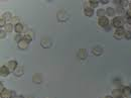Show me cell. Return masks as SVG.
I'll use <instances>...</instances> for the list:
<instances>
[{
	"label": "cell",
	"mask_w": 131,
	"mask_h": 98,
	"mask_svg": "<svg viewBox=\"0 0 131 98\" xmlns=\"http://www.w3.org/2000/svg\"><path fill=\"white\" fill-rule=\"evenodd\" d=\"M112 24L114 27L116 28H120V27H123L124 25V19L121 17V16H117L115 18H113L112 20Z\"/></svg>",
	"instance_id": "cell-1"
},
{
	"label": "cell",
	"mask_w": 131,
	"mask_h": 98,
	"mask_svg": "<svg viewBox=\"0 0 131 98\" xmlns=\"http://www.w3.org/2000/svg\"><path fill=\"white\" fill-rule=\"evenodd\" d=\"M57 18L60 22H65L68 20L69 18V14L66 12L65 10H60L58 13H57Z\"/></svg>",
	"instance_id": "cell-2"
},
{
	"label": "cell",
	"mask_w": 131,
	"mask_h": 98,
	"mask_svg": "<svg viewBox=\"0 0 131 98\" xmlns=\"http://www.w3.org/2000/svg\"><path fill=\"white\" fill-rule=\"evenodd\" d=\"M98 24H99L101 27L107 28V26L109 25V19H108V17H106V16L100 17V18L98 19Z\"/></svg>",
	"instance_id": "cell-3"
},
{
	"label": "cell",
	"mask_w": 131,
	"mask_h": 98,
	"mask_svg": "<svg viewBox=\"0 0 131 98\" xmlns=\"http://www.w3.org/2000/svg\"><path fill=\"white\" fill-rule=\"evenodd\" d=\"M40 46H41L43 49H49V48H51V47H52V41H51V38H49V37H43V38L41 40V42H40Z\"/></svg>",
	"instance_id": "cell-4"
},
{
	"label": "cell",
	"mask_w": 131,
	"mask_h": 98,
	"mask_svg": "<svg viewBox=\"0 0 131 98\" xmlns=\"http://www.w3.org/2000/svg\"><path fill=\"white\" fill-rule=\"evenodd\" d=\"M77 56L80 60H85L87 57H88V53L86 51V49H80L77 53Z\"/></svg>",
	"instance_id": "cell-5"
},
{
	"label": "cell",
	"mask_w": 131,
	"mask_h": 98,
	"mask_svg": "<svg viewBox=\"0 0 131 98\" xmlns=\"http://www.w3.org/2000/svg\"><path fill=\"white\" fill-rule=\"evenodd\" d=\"M125 34V29L124 27H120V28H116V31H115V34H114V37L116 38H121L123 37Z\"/></svg>",
	"instance_id": "cell-6"
},
{
	"label": "cell",
	"mask_w": 131,
	"mask_h": 98,
	"mask_svg": "<svg viewBox=\"0 0 131 98\" xmlns=\"http://www.w3.org/2000/svg\"><path fill=\"white\" fill-rule=\"evenodd\" d=\"M7 67H8V69H9L10 72H14L15 69L18 67V64H17L16 61H9L8 64H7Z\"/></svg>",
	"instance_id": "cell-7"
},
{
	"label": "cell",
	"mask_w": 131,
	"mask_h": 98,
	"mask_svg": "<svg viewBox=\"0 0 131 98\" xmlns=\"http://www.w3.org/2000/svg\"><path fill=\"white\" fill-rule=\"evenodd\" d=\"M42 80H43L42 76L40 74H38V73H36V74H34L32 76V82L35 83V84H40L42 82Z\"/></svg>",
	"instance_id": "cell-8"
},
{
	"label": "cell",
	"mask_w": 131,
	"mask_h": 98,
	"mask_svg": "<svg viewBox=\"0 0 131 98\" xmlns=\"http://www.w3.org/2000/svg\"><path fill=\"white\" fill-rule=\"evenodd\" d=\"M28 45H29V43L23 38V40H21V41L18 43V48H19L20 50H26V49L28 48Z\"/></svg>",
	"instance_id": "cell-9"
},
{
	"label": "cell",
	"mask_w": 131,
	"mask_h": 98,
	"mask_svg": "<svg viewBox=\"0 0 131 98\" xmlns=\"http://www.w3.org/2000/svg\"><path fill=\"white\" fill-rule=\"evenodd\" d=\"M9 72H10V71H9V69H8L7 66H1V68H0V75H1L2 77L8 76Z\"/></svg>",
	"instance_id": "cell-10"
},
{
	"label": "cell",
	"mask_w": 131,
	"mask_h": 98,
	"mask_svg": "<svg viewBox=\"0 0 131 98\" xmlns=\"http://www.w3.org/2000/svg\"><path fill=\"white\" fill-rule=\"evenodd\" d=\"M12 92L10 91V90H7V89H5L4 91H2L1 93H0V97L1 98H12Z\"/></svg>",
	"instance_id": "cell-11"
},
{
	"label": "cell",
	"mask_w": 131,
	"mask_h": 98,
	"mask_svg": "<svg viewBox=\"0 0 131 98\" xmlns=\"http://www.w3.org/2000/svg\"><path fill=\"white\" fill-rule=\"evenodd\" d=\"M92 53H93L95 56H101V55L103 54V49H102L101 47L97 46V47H95V48L92 50Z\"/></svg>",
	"instance_id": "cell-12"
},
{
	"label": "cell",
	"mask_w": 131,
	"mask_h": 98,
	"mask_svg": "<svg viewBox=\"0 0 131 98\" xmlns=\"http://www.w3.org/2000/svg\"><path fill=\"white\" fill-rule=\"evenodd\" d=\"M112 97L113 98H122V90L121 89H115L112 91Z\"/></svg>",
	"instance_id": "cell-13"
},
{
	"label": "cell",
	"mask_w": 131,
	"mask_h": 98,
	"mask_svg": "<svg viewBox=\"0 0 131 98\" xmlns=\"http://www.w3.org/2000/svg\"><path fill=\"white\" fill-rule=\"evenodd\" d=\"M122 95H123V96H125V97L130 96L131 95V88L129 87V86H125V87H123V89H122Z\"/></svg>",
	"instance_id": "cell-14"
},
{
	"label": "cell",
	"mask_w": 131,
	"mask_h": 98,
	"mask_svg": "<svg viewBox=\"0 0 131 98\" xmlns=\"http://www.w3.org/2000/svg\"><path fill=\"white\" fill-rule=\"evenodd\" d=\"M84 13H85V15H86V16L91 17V16L94 14V10H93L91 7H89V6H86V7H85V9H84Z\"/></svg>",
	"instance_id": "cell-15"
},
{
	"label": "cell",
	"mask_w": 131,
	"mask_h": 98,
	"mask_svg": "<svg viewBox=\"0 0 131 98\" xmlns=\"http://www.w3.org/2000/svg\"><path fill=\"white\" fill-rule=\"evenodd\" d=\"M23 38H24L25 41H27L28 43H30V42L33 40V33H32V31H28V32H26V33L23 35Z\"/></svg>",
	"instance_id": "cell-16"
},
{
	"label": "cell",
	"mask_w": 131,
	"mask_h": 98,
	"mask_svg": "<svg viewBox=\"0 0 131 98\" xmlns=\"http://www.w3.org/2000/svg\"><path fill=\"white\" fill-rule=\"evenodd\" d=\"M14 74H15V76H18V77L22 76V75L24 74V70H23V68H22L21 66H18V67L15 69Z\"/></svg>",
	"instance_id": "cell-17"
},
{
	"label": "cell",
	"mask_w": 131,
	"mask_h": 98,
	"mask_svg": "<svg viewBox=\"0 0 131 98\" xmlns=\"http://www.w3.org/2000/svg\"><path fill=\"white\" fill-rule=\"evenodd\" d=\"M14 30L16 33H21L23 31V25L21 23H18L16 25H14Z\"/></svg>",
	"instance_id": "cell-18"
},
{
	"label": "cell",
	"mask_w": 131,
	"mask_h": 98,
	"mask_svg": "<svg viewBox=\"0 0 131 98\" xmlns=\"http://www.w3.org/2000/svg\"><path fill=\"white\" fill-rule=\"evenodd\" d=\"M13 16H12V14L10 13V12H5V13H3L2 14V16H1V18H3L4 20H11V18H12Z\"/></svg>",
	"instance_id": "cell-19"
},
{
	"label": "cell",
	"mask_w": 131,
	"mask_h": 98,
	"mask_svg": "<svg viewBox=\"0 0 131 98\" xmlns=\"http://www.w3.org/2000/svg\"><path fill=\"white\" fill-rule=\"evenodd\" d=\"M106 14H107L108 16H110V17L114 16V14H115V9L112 8V7H108V8L106 9Z\"/></svg>",
	"instance_id": "cell-20"
},
{
	"label": "cell",
	"mask_w": 131,
	"mask_h": 98,
	"mask_svg": "<svg viewBox=\"0 0 131 98\" xmlns=\"http://www.w3.org/2000/svg\"><path fill=\"white\" fill-rule=\"evenodd\" d=\"M98 3H99L98 0H90L89 1V7H91L92 9L93 8H96L98 6Z\"/></svg>",
	"instance_id": "cell-21"
},
{
	"label": "cell",
	"mask_w": 131,
	"mask_h": 98,
	"mask_svg": "<svg viewBox=\"0 0 131 98\" xmlns=\"http://www.w3.org/2000/svg\"><path fill=\"white\" fill-rule=\"evenodd\" d=\"M105 14H106V10H105V9L100 8V9H98V10H97V15H98V17H99V18H100V17H104V16H105Z\"/></svg>",
	"instance_id": "cell-22"
},
{
	"label": "cell",
	"mask_w": 131,
	"mask_h": 98,
	"mask_svg": "<svg viewBox=\"0 0 131 98\" xmlns=\"http://www.w3.org/2000/svg\"><path fill=\"white\" fill-rule=\"evenodd\" d=\"M4 30H5L6 32H11V31L13 30V24L7 23V24L4 26Z\"/></svg>",
	"instance_id": "cell-23"
},
{
	"label": "cell",
	"mask_w": 131,
	"mask_h": 98,
	"mask_svg": "<svg viewBox=\"0 0 131 98\" xmlns=\"http://www.w3.org/2000/svg\"><path fill=\"white\" fill-rule=\"evenodd\" d=\"M10 23H11V24H13V25H16V24L20 23V22H19V17H17V16H13V17L11 18V20H10Z\"/></svg>",
	"instance_id": "cell-24"
},
{
	"label": "cell",
	"mask_w": 131,
	"mask_h": 98,
	"mask_svg": "<svg viewBox=\"0 0 131 98\" xmlns=\"http://www.w3.org/2000/svg\"><path fill=\"white\" fill-rule=\"evenodd\" d=\"M14 40H15V42H17V43H19L21 40H23V37H22V35L20 34V33H17L15 36H14Z\"/></svg>",
	"instance_id": "cell-25"
},
{
	"label": "cell",
	"mask_w": 131,
	"mask_h": 98,
	"mask_svg": "<svg viewBox=\"0 0 131 98\" xmlns=\"http://www.w3.org/2000/svg\"><path fill=\"white\" fill-rule=\"evenodd\" d=\"M119 4H120V6H121V7H124V6H126L127 4H129V3H128V1H127V0H120Z\"/></svg>",
	"instance_id": "cell-26"
},
{
	"label": "cell",
	"mask_w": 131,
	"mask_h": 98,
	"mask_svg": "<svg viewBox=\"0 0 131 98\" xmlns=\"http://www.w3.org/2000/svg\"><path fill=\"white\" fill-rule=\"evenodd\" d=\"M6 24H7V23H6V20H4L3 18H0V26H1V28L4 27Z\"/></svg>",
	"instance_id": "cell-27"
},
{
	"label": "cell",
	"mask_w": 131,
	"mask_h": 98,
	"mask_svg": "<svg viewBox=\"0 0 131 98\" xmlns=\"http://www.w3.org/2000/svg\"><path fill=\"white\" fill-rule=\"evenodd\" d=\"M5 36H6V31L1 29V31H0V38L2 40V38H4Z\"/></svg>",
	"instance_id": "cell-28"
},
{
	"label": "cell",
	"mask_w": 131,
	"mask_h": 98,
	"mask_svg": "<svg viewBox=\"0 0 131 98\" xmlns=\"http://www.w3.org/2000/svg\"><path fill=\"white\" fill-rule=\"evenodd\" d=\"M124 36H125L127 40H131V31H125Z\"/></svg>",
	"instance_id": "cell-29"
},
{
	"label": "cell",
	"mask_w": 131,
	"mask_h": 98,
	"mask_svg": "<svg viewBox=\"0 0 131 98\" xmlns=\"http://www.w3.org/2000/svg\"><path fill=\"white\" fill-rule=\"evenodd\" d=\"M126 15H127V17H128V18H131V10L130 9L126 12Z\"/></svg>",
	"instance_id": "cell-30"
},
{
	"label": "cell",
	"mask_w": 131,
	"mask_h": 98,
	"mask_svg": "<svg viewBox=\"0 0 131 98\" xmlns=\"http://www.w3.org/2000/svg\"><path fill=\"white\" fill-rule=\"evenodd\" d=\"M108 2H109L108 0H101V3H102V4H106V3H108Z\"/></svg>",
	"instance_id": "cell-31"
},
{
	"label": "cell",
	"mask_w": 131,
	"mask_h": 98,
	"mask_svg": "<svg viewBox=\"0 0 131 98\" xmlns=\"http://www.w3.org/2000/svg\"><path fill=\"white\" fill-rule=\"evenodd\" d=\"M127 22L129 25H131V18H127Z\"/></svg>",
	"instance_id": "cell-32"
},
{
	"label": "cell",
	"mask_w": 131,
	"mask_h": 98,
	"mask_svg": "<svg viewBox=\"0 0 131 98\" xmlns=\"http://www.w3.org/2000/svg\"><path fill=\"white\" fill-rule=\"evenodd\" d=\"M117 12H119V13H122V8H121V7H120V8H118Z\"/></svg>",
	"instance_id": "cell-33"
},
{
	"label": "cell",
	"mask_w": 131,
	"mask_h": 98,
	"mask_svg": "<svg viewBox=\"0 0 131 98\" xmlns=\"http://www.w3.org/2000/svg\"><path fill=\"white\" fill-rule=\"evenodd\" d=\"M15 98H24V97H23L22 95H18V96H16Z\"/></svg>",
	"instance_id": "cell-34"
},
{
	"label": "cell",
	"mask_w": 131,
	"mask_h": 98,
	"mask_svg": "<svg viewBox=\"0 0 131 98\" xmlns=\"http://www.w3.org/2000/svg\"><path fill=\"white\" fill-rule=\"evenodd\" d=\"M128 5H129V9L131 10V1L129 2V4H128Z\"/></svg>",
	"instance_id": "cell-35"
},
{
	"label": "cell",
	"mask_w": 131,
	"mask_h": 98,
	"mask_svg": "<svg viewBox=\"0 0 131 98\" xmlns=\"http://www.w3.org/2000/svg\"><path fill=\"white\" fill-rule=\"evenodd\" d=\"M105 98H113V97H112V96H106Z\"/></svg>",
	"instance_id": "cell-36"
},
{
	"label": "cell",
	"mask_w": 131,
	"mask_h": 98,
	"mask_svg": "<svg viewBox=\"0 0 131 98\" xmlns=\"http://www.w3.org/2000/svg\"><path fill=\"white\" fill-rule=\"evenodd\" d=\"M26 98H34V97H32V96H29V97H26Z\"/></svg>",
	"instance_id": "cell-37"
}]
</instances>
